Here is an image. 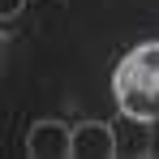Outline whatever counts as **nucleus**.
Wrapping results in <instances>:
<instances>
[{"label": "nucleus", "instance_id": "3", "mask_svg": "<svg viewBox=\"0 0 159 159\" xmlns=\"http://www.w3.org/2000/svg\"><path fill=\"white\" fill-rule=\"evenodd\" d=\"M73 155L78 159H112L116 155V133L103 120H86L73 129Z\"/></svg>", "mask_w": 159, "mask_h": 159}, {"label": "nucleus", "instance_id": "4", "mask_svg": "<svg viewBox=\"0 0 159 159\" xmlns=\"http://www.w3.org/2000/svg\"><path fill=\"white\" fill-rule=\"evenodd\" d=\"M22 4H26V0H0V17H4V26L22 13Z\"/></svg>", "mask_w": 159, "mask_h": 159}, {"label": "nucleus", "instance_id": "1", "mask_svg": "<svg viewBox=\"0 0 159 159\" xmlns=\"http://www.w3.org/2000/svg\"><path fill=\"white\" fill-rule=\"evenodd\" d=\"M112 95H116V107L129 120H138V125L159 120V39L138 43L116 60Z\"/></svg>", "mask_w": 159, "mask_h": 159}, {"label": "nucleus", "instance_id": "2", "mask_svg": "<svg viewBox=\"0 0 159 159\" xmlns=\"http://www.w3.org/2000/svg\"><path fill=\"white\" fill-rule=\"evenodd\" d=\"M26 151L34 159H73V129L56 116H43L34 120L26 133Z\"/></svg>", "mask_w": 159, "mask_h": 159}]
</instances>
